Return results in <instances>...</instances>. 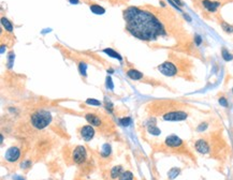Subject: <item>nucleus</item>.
<instances>
[{
  "label": "nucleus",
  "mask_w": 233,
  "mask_h": 180,
  "mask_svg": "<svg viewBox=\"0 0 233 180\" xmlns=\"http://www.w3.org/2000/svg\"><path fill=\"white\" fill-rule=\"evenodd\" d=\"M124 18L126 29L139 40L154 41L165 34L162 23L149 11L130 7L124 11Z\"/></svg>",
  "instance_id": "1"
},
{
  "label": "nucleus",
  "mask_w": 233,
  "mask_h": 180,
  "mask_svg": "<svg viewBox=\"0 0 233 180\" xmlns=\"http://www.w3.org/2000/svg\"><path fill=\"white\" fill-rule=\"evenodd\" d=\"M51 120H52V116L46 111H35L30 117V122L32 127H35V129H39V130L46 128L51 123Z\"/></svg>",
  "instance_id": "2"
},
{
  "label": "nucleus",
  "mask_w": 233,
  "mask_h": 180,
  "mask_svg": "<svg viewBox=\"0 0 233 180\" xmlns=\"http://www.w3.org/2000/svg\"><path fill=\"white\" fill-rule=\"evenodd\" d=\"M158 70L165 76H174L177 74V68L173 62L165 61L158 66Z\"/></svg>",
  "instance_id": "3"
},
{
  "label": "nucleus",
  "mask_w": 233,
  "mask_h": 180,
  "mask_svg": "<svg viewBox=\"0 0 233 180\" xmlns=\"http://www.w3.org/2000/svg\"><path fill=\"white\" fill-rule=\"evenodd\" d=\"M187 117H188V115H187V113H185V111H174L165 113L162 118L167 121H181V120H185Z\"/></svg>",
  "instance_id": "4"
},
{
  "label": "nucleus",
  "mask_w": 233,
  "mask_h": 180,
  "mask_svg": "<svg viewBox=\"0 0 233 180\" xmlns=\"http://www.w3.org/2000/svg\"><path fill=\"white\" fill-rule=\"evenodd\" d=\"M87 158V152L83 146H78L73 151V161L76 164H82Z\"/></svg>",
  "instance_id": "5"
},
{
  "label": "nucleus",
  "mask_w": 233,
  "mask_h": 180,
  "mask_svg": "<svg viewBox=\"0 0 233 180\" xmlns=\"http://www.w3.org/2000/svg\"><path fill=\"white\" fill-rule=\"evenodd\" d=\"M19 156H21V150L18 149L17 147H11L7 150L5 154V159L7 160L8 162H15L18 160Z\"/></svg>",
  "instance_id": "6"
},
{
  "label": "nucleus",
  "mask_w": 233,
  "mask_h": 180,
  "mask_svg": "<svg viewBox=\"0 0 233 180\" xmlns=\"http://www.w3.org/2000/svg\"><path fill=\"white\" fill-rule=\"evenodd\" d=\"M183 144V140L176 136V135H170L165 138V145H167L168 147H171V148H177L179 146H181Z\"/></svg>",
  "instance_id": "7"
},
{
  "label": "nucleus",
  "mask_w": 233,
  "mask_h": 180,
  "mask_svg": "<svg viewBox=\"0 0 233 180\" xmlns=\"http://www.w3.org/2000/svg\"><path fill=\"white\" fill-rule=\"evenodd\" d=\"M94 135H95V130L92 127L86 126L81 129V136H82V138L85 142H89V140L94 137Z\"/></svg>",
  "instance_id": "8"
},
{
  "label": "nucleus",
  "mask_w": 233,
  "mask_h": 180,
  "mask_svg": "<svg viewBox=\"0 0 233 180\" xmlns=\"http://www.w3.org/2000/svg\"><path fill=\"white\" fill-rule=\"evenodd\" d=\"M195 149L200 153L205 154L210 152V146H208V144L204 140H199L198 142L195 143Z\"/></svg>",
  "instance_id": "9"
},
{
  "label": "nucleus",
  "mask_w": 233,
  "mask_h": 180,
  "mask_svg": "<svg viewBox=\"0 0 233 180\" xmlns=\"http://www.w3.org/2000/svg\"><path fill=\"white\" fill-rule=\"evenodd\" d=\"M202 5L207 11L210 12H216L217 8L220 5V3L217 2V1H211V0H203Z\"/></svg>",
  "instance_id": "10"
},
{
  "label": "nucleus",
  "mask_w": 233,
  "mask_h": 180,
  "mask_svg": "<svg viewBox=\"0 0 233 180\" xmlns=\"http://www.w3.org/2000/svg\"><path fill=\"white\" fill-rule=\"evenodd\" d=\"M85 118H86V120H87L90 124H92V126L99 127L100 124H101V120H100V118L95 114H86Z\"/></svg>",
  "instance_id": "11"
},
{
  "label": "nucleus",
  "mask_w": 233,
  "mask_h": 180,
  "mask_svg": "<svg viewBox=\"0 0 233 180\" xmlns=\"http://www.w3.org/2000/svg\"><path fill=\"white\" fill-rule=\"evenodd\" d=\"M127 75H128V77H130L131 79H133V81H139V79L143 78V74H142L140 71H138V70H134V69L128 70V71H127Z\"/></svg>",
  "instance_id": "12"
},
{
  "label": "nucleus",
  "mask_w": 233,
  "mask_h": 180,
  "mask_svg": "<svg viewBox=\"0 0 233 180\" xmlns=\"http://www.w3.org/2000/svg\"><path fill=\"white\" fill-rule=\"evenodd\" d=\"M124 173L122 172V167L121 166H115V167L112 168V171H111V177L113 178V179H116V178H119L120 175Z\"/></svg>",
  "instance_id": "13"
},
{
  "label": "nucleus",
  "mask_w": 233,
  "mask_h": 180,
  "mask_svg": "<svg viewBox=\"0 0 233 180\" xmlns=\"http://www.w3.org/2000/svg\"><path fill=\"white\" fill-rule=\"evenodd\" d=\"M90 10H92V13H95V14H97V15H102L105 13L104 8L100 7V5H90Z\"/></svg>",
  "instance_id": "14"
},
{
  "label": "nucleus",
  "mask_w": 233,
  "mask_h": 180,
  "mask_svg": "<svg viewBox=\"0 0 233 180\" xmlns=\"http://www.w3.org/2000/svg\"><path fill=\"white\" fill-rule=\"evenodd\" d=\"M1 24H2V26L5 27L7 31H9V32H12V31H13V25H12L11 21H9V19H7L5 17H2V18H1Z\"/></svg>",
  "instance_id": "15"
},
{
  "label": "nucleus",
  "mask_w": 233,
  "mask_h": 180,
  "mask_svg": "<svg viewBox=\"0 0 233 180\" xmlns=\"http://www.w3.org/2000/svg\"><path fill=\"white\" fill-rule=\"evenodd\" d=\"M103 52L105 53V54H108V56H111V57H113V58H116V59H118V60H121L122 59L121 56H120L118 53H116L114 50H112V48H105Z\"/></svg>",
  "instance_id": "16"
},
{
  "label": "nucleus",
  "mask_w": 233,
  "mask_h": 180,
  "mask_svg": "<svg viewBox=\"0 0 233 180\" xmlns=\"http://www.w3.org/2000/svg\"><path fill=\"white\" fill-rule=\"evenodd\" d=\"M221 56H222V58H224L225 61H231V60L233 59V55L231 54V53H229L228 50L225 47L221 50Z\"/></svg>",
  "instance_id": "17"
},
{
  "label": "nucleus",
  "mask_w": 233,
  "mask_h": 180,
  "mask_svg": "<svg viewBox=\"0 0 233 180\" xmlns=\"http://www.w3.org/2000/svg\"><path fill=\"white\" fill-rule=\"evenodd\" d=\"M119 180H133V175H132L131 172H124L120 175Z\"/></svg>",
  "instance_id": "18"
},
{
  "label": "nucleus",
  "mask_w": 233,
  "mask_h": 180,
  "mask_svg": "<svg viewBox=\"0 0 233 180\" xmlns=\"http://www.w3.org/2000/svg\"><path fill=\"white\" fill-rule=\"evenodd\" d=\"M179 172H181L179 171V168H177V167L172 168V169L169 172V178L170 179H174V178H176V176L179 174Z\"/></svg>",
  "instance_id": "19"
},
{
  "label": "nucleus",
  "mask_w": 233,
  "mask_h": 180,
  "mask_svg": "<svg viewBox=\"0 0 233 180\" xmlns=\"http://www.w3.org/2000/svg\"><path fill=\"white\" fill-rule=\"evenodd\" d=\"M148 132L151 133V134H153V135H159L161 133L160 130H159V129H158L155 124H151V126L148 127Z\"/></svg>",
  "instance_id": "20"
},
{
  "label": "nucleus",
  "mask_w": 233,
  "mask_h": 180,
  "mask_svg": "<svg viewBox=\"0 0 233 180\" xmlns=\"http://www.w3.org/2000/svg\"><path fill=\"white\" fill-rule=\"evenodd\" d=\"M221 27H222V30H225L226 32H228V33H232L233 32V26L227 24L226 21H222V23H221Z\"/></svg>",
  "instance_id": "21"
},
{
  "label": "nucleus",
  "mask_w": 233,
  "mask_h": 180,
  "mask_svg": "<svg viewBox=\"0 0 233 180\" xmlns=\"http://www.w3.org/2000/svg\"><path fill=\"white\" fill-rule=\"evenodd\" d=\"M86 69H87V64L85 62H80L78 64V70H80V73L83 76H86Z\"/></svg>",
  "instance_id": "22"
},
{
  "label": "nucleus",
  "mask_w": 233,
  "mask_h": 180,
  "mask_svg": "<svg viewBox=\"0 0 233 180\" xmlns=\"http://www.w3.org/2000/svg\"><path fill=\"white\" fill-rule=\"evenodd\" d=\"M110 152H111V147H110V145L108 144H105L103 146V148H102V156H108V154H110Z\"/></svg>",
  "instance_id": "23"
},
{
  "label": "nucleus",
  "mask_w": 233,
  "mask_h": 180,
  "mask_svg": "<svg viewBox=\"0 0 233 180\" xmlns=\"http://www.w3.org/2000/svg\"><path fill=\"white\" fill-rule=\"evenodd\" d=\"M119 122L121 126L124 127H128L131 123V118L130 117H125V118H120L119 119Z\"/></svg>",
  "instance_id": "24"
},
{
  "label": "nucleus",
  "mask_w": 233,
  "mask_h": 180,
  "mask_svg": "<svg viewBox=\"0 0 233 180\" xmlns=\"http://www.w3.org/2000/svg\"><path fill=\"white\" fill-rule=\"evenodd\" d=\"M14 57H15V55L13 52H11L9 54V56H8V68H12V66H13V61H14Z\"/></svg>",
  "instance_id": "25"
},
{
  "label": "nucleus",
  "mask_w": 233,
  "mask_h": 180,
  "mask_svg": "<svg viewBox=\"0 0 233 180\" xmlns=\"http://www.w3.org/2000/svg\"><path fill=\"white\" fill-rule=\"evenodd\" d=\"M86 103L89 105H96V106H100V105H101L100 101H97V100L95 99H88L87 101H86Z\"/></svg>",
  "instance_id": "26"
},
{
  "label": "nucleus",
  "mask_w": 233,
  "mask_h": 180,
  "mask_svg": "<svg viewBox=\"0 0 233 180\" xmlns=\"http://www.w3.org/2000/svg\"><path fill=\"white\" fill-rule=\"evenodd\" d=\"M104 104H105V108L108 109V111H113V105H112L111 101H110L108 99H105V102H104Z\"/></svg>",
  "instance_id": "27"
},
{
  "label": "nucleus",
  "mask_w": 233,
  "mask_h": 180,
  "mask_svg": "<svg viewBox=\"0 0 233 180\" xmlns=\"http://www.w3.org/2000/svg\"><path fill=\"white\" fill-rule=\"evenodd\" d=\"M106 87L110 88L111 90L114 89V85H113V83H112V78L110 77V76L106 77Z\"/></svg>",
  "instance_id": "28"
},
{
  "label": "nucleus",
  "mask_w": 233,
  "mask_h": 180,
  "mask_svg": "<svg viewBox=\"0 0 233 180\" xmlns=\"http://www.w3.org/2000/svg\"><path fill=\"white\" fill-rule=\"evenodd\" d=\"M219 104L222 105L224 107H227V106H228V102H227V99H226V98H220V99H219Z\"/></svg>",
  "instance_id": "29"
},
{
  "label": "nucleus",
  "mask_w": 233,
  "mask_h": 180,
  "mask_svg": "<svg viewBox=\"0 0 233 180\" xmlns=\"http://www.w3.org/2000/svg\"><path fill=\"white\" fill-rule=\"evenodd\" d=\"M195 44L198 45H201V43H202V38H201L199 34H195Z\"/></svg>",
  "instance_id": "30"
},
{
  "label": "nucleus",
  "mask_w": 233,
  "mask_h": 180,
  "mask_svg": "<svg viewBox=\"0 0 233 180\" xmlns=\"http://www.w3.org/2000/svg\"><path fill=\"white\" fill-rule=\"evenodd\" d=\"M206 128H207V123H201L200 126L198 127V131L201 132V131H204Z\"/></svg>",
  "instance_id": "31"
},
{
  "label": "nucleus",
  "mask_w": 233,
  "mask_h": 180,
  "mask_svg": "<svg viewBox=\"0 0 233 180\" xmlns=\"http://www.w3.org/2000/svg\"><path fill=\"white\" fill-rule=\"evenodd\" d=\"M168 1H169L170 5H172V7H174L176 10H178V11H181V7H178V5H177L176 3H175L174 1H173V0H168Z\"/></svg>",
  "instance_id": "32"
},
{
  "label": "nucleus",
  "mask_w": 233,
  "mask_h": 180,
  "mask_svg": "<svg viewBox=\"0 0 233 180\" xmlns=\"http://www.w3.org/2000/svg\"><path fill=\"white\" fill-rule=\"evenodd\" d=\"M173 1H174V2L176 3L177 5H178V7H183V5H184L183 2H181V0H173Z\"/></svg>",
  "instance_id": "33"
},
{
  "label": "nucleus",
  "mask_w": 233,
  "mask_h": 180,
  "mask_svg": "<svg viewBox=\"0 0 233 180\" xmlns=\"http://www.w3.org/2000/svg\"><path fill=\"white\" fill-rule=\"evenodd\" d=\"M69 2L72 3V5H78V0H69Z\"/></svg>",
  "instance_id": "34"
},
{
  "label": "nucleus",
  "mask_w": 233,
  "mask_h": 180,
  "mask_svg": "<svg viewBox=\"0 0 233 180\" xmlns=\"http://www.w3.org/2000/svg\"><path fill=\"white\" fill-rule=\"evenodd\" d=\"M184 17H185V18H186V19H187V21H191V18H190V17H189V16H188V15H187V14H185V13H184Z\"/></svg>",
  "instance_id": "35"
},
{
  "label": "nucleus",
  "mask_w": 233,
  "mask_h": 180,
  "mask_svg": "<svg viewBox=\"0 0 233 180\" xmlns=\"http://www.w3.org/2000/svg\"><path fill=\"white\" fill-rule=\"evenodd\" d=\"M232 92H233V88H232Z\"/></svg>",
  "instance_id": "36"
}]
</instances>
